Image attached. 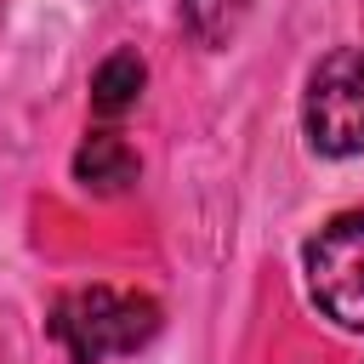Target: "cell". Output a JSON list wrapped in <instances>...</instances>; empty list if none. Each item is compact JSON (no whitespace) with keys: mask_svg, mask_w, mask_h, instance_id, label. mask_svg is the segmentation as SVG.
Listing matches in <instances>:
<instances>
[{"mask_svg":"<svg viewBox=\"0 0 364 364\" xmlns=\"http://www.w3.org/2000/svg\"><path fill=\"white\" fill-rule=\"evenodd\" d=\"M165 324V307L148 290H114V284H80L51 301V341L68 364H108L142 353Z\"/></svg>","mask_w":364,"mask_h":364,"instance_id":"obj_1","label":"cell"},{"mask_svg":"<svg viewBox=\"0 0 364 364\" xmlns=\"http://www.w3.org/2000/svg\"><path fill=\"white\" fill-rule=\"evenodd\" d=\"M301 131L324 159L364 154V46H336L313 63L301 91Z\"/></svg>","mask_w":364,"mask_h":364,"instance_id":"obj_2","label":"cell"},{"mask_svg":"<svg viewBox=\"0 0 364 364\" xmlns=\"http://www.w3.org/2000/svg\"><path fill=\"white\" fill-rule=\"evenodd\" d=\"M301 273H307L313 307H318L336 330L364 336V210L330 216V222L307 239Z\"/></svg>","mask_w":364,"mask_h":364,"instance_id":"obj_3","label":"cell"},{"mask_svg":"<svg viewBox=\"0 0 364 364\" xmlns=\"http://www.w3.org/2000/svg\"><path fill=\"white\" fill-rule=\"evenodd\" d=\"M136 176H142V159H136V148H131L119 131H91V136L74 148V182H80L85 193L114 199V193H131Z\"/></svg>","mask_w":364,"mask_h":364,"instance_id":"obj_4","label":"cell"},{"mask_svg":"<svg viewBox=\"0 0 364 364\" xmlns=\"http://www.w3.org/2000/svg\"><path fill=\"white\" fill-rule=\"evenodd\" d=\"M142 85H148V63L131 46H119L91 68V108L102 119H119V114H131L142 102Z\"/></svg>","mask_w":364,"mask_h":364,"instance_id":"obj_5","label":"cell"},{"mask_svg":"<svg viewBox=\"0 0 364 364\" xmlns=\"http://www.w3.org/2000/svg\"><path fill=\"white\" fill-rule=\"evenodd\" d=\"M245 11H250V0H182V28L193 34V46L222 51L239 34Z\"/></svg>","mask_w":364,"mask_h":364,"instance_id":"obj_6","label":"cell"}]
</instances>
